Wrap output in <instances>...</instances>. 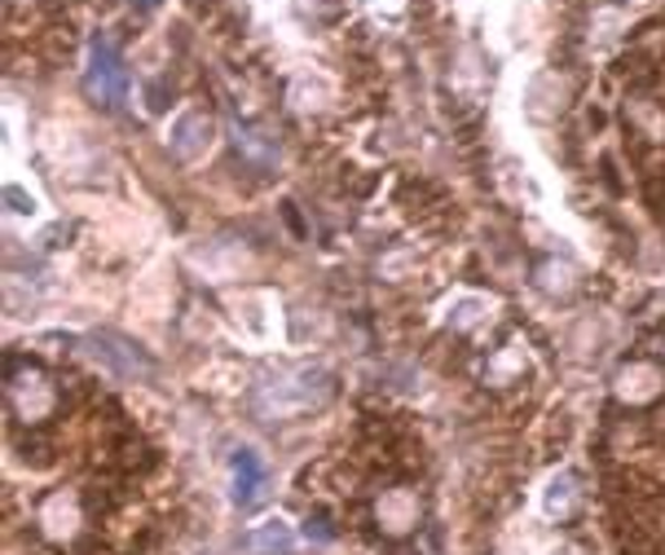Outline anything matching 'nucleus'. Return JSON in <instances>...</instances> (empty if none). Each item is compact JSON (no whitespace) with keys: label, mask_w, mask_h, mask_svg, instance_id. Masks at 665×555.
Here are the masks:
<instances>
[{"label":"nucleus","mask_w":665,"mask_h":555,"mask_svg":"<svg viewBox=\"0 0 665 555\" xmlns=\"http://www.w3.org/2000/svg\"><path fill=\"white\" fill-rule=\"evenodd\" d=\"M330 401V375L322 366H304L295 375H282L256 393V410L264 419H295L308 410H322Z\"/></svg>","instance_id":"1"},{"label":"nucleus","mask_w":665,"mask_h":555,"mask_svg":"<svg viewBox=\"0 0 665 555\" xmlns=\"http://www.w3.org/2000/svg\"><path fill=\"white\" fill-rule=\"evenodd\" d=\"M89 353H93L111 375H120V380H142V375H150V362H146L128 340H120V336H93V340H89Z\"/></svg>","instance_id":"2"},{"label":"nucleus","mask_w":665,"mask_h":555,"mask_svg":"<svg viewBox=\"0 0 665 555\" xmlns=\"http://www.w3.org/2000/svg\"><path fill=\"white\" fill-rule=\"evenodd\" d=\"M84 84H89V93H93L98 102H106V106L120 102V93H124V71H120V58L111 54L106 41H93V58H89Z\"/></svg>","instance_id":"3"},{"label":"nucleus","mask_w":665,"mask_h":555,"mask_svg":"<svg viewBox=\"0 0 665 555\" xmlns=\"http://www.w3.org/2000/svg\"><path fill=\"white\" fill-rule=\"evenodd\" d=\"M375 520H380L384 533H410L419 524V498L410 489H388L375 502Z\"/></svg>","instance_id":"4"},{"label":"nucleus","mask_w":665,"mask_h":555,"mask_svg":"<svg viewBox=\"0 0 665 555\" xmlns=\"http://www.w3.org/2000/svg\"><path fill=\"white\" fill-rule=\"evenodd\" d=\"M229 489H234V502L247 507L256 494H264V463L251 454V450H238L229 458Z\"/></svg>","instance_id":"5"},{"label":"nucleus","mask_w":665,"mask_h":555,"mask_svg":"<svg viewBox=\"0 0 665 555\" xmlns=\"http://www.w3.org/2000/svg\"><path fill=\"white\" fill-rule=\"evenodd\" d=\"M538 511L546 520H568L577 511V476L573 472H555L542 485V494H538Z\"/></svg>","instance_id":"6"},{"label":"nucleus","mask_w":665,"mask_h":555,"mask_svg":"<svg viewBox=\"0 0 665 555\" xmlns=\"http://www.w3.org/2000/svg\"><path fill=\"white\" fill-rule=\"evenodd\" d=\"M10 406H14L27 423H36V419H45V415H49L54 393H49V384H45L41 375H23L19 384H10Z\"/></svg>","instance_id":"7"},{"label":"nucleus","mask_w":665,"mask_h":555,"mask_svg":"<svg viewBox=\"0 0 665 555\" xmlns=\"http://www.w3.org/2000/svg\"><path fill=\"white\" fill-rule=\"evenodd\" d=\"M41 520H45V533H49V537H71L76 524H80V502H76V494H71V489H67V494H54V498L41 507Z\"/></svg>","instance_id":"8"},{"label":"nucleus","mask_w":665,"mask_h":555,"mask_svg":"<svg viewBox=\"0 0 665 555\" xmlns=\"http://www.w3.org/2000/svg\"><path fill=\"white\" fill-rule=\"evenodd\" d=\"M617 397L621 401H652V397H661V371H652V366H625L621 375H617Z\"/></svg>","instance_id":"9"},{"label":"nucleus","mask_w":665,"mask_h":555,"mask_svg":"<svg viewBox=\"0 0 665 555\" xmlns=\"http://www.w3.org/2000/svg\"><path fill=\"white\" fill-rule=\"evenodd\" d=\"M251 546H260V551H291L295 546V529L286 520H264L251 533Z\"/></svg>","instance_id":"10"},{"label":"nucleus","mask_w":665,"mask_h":555,"mask_svg":"<svg viewBox=\"0 0 665 555\" xmlns=\"http://www.w3.org/2000/svg\"><path fill=\"white\" fill-rule=\"evenodd\" d=\"M538 283H542L551 296H568V292H573V264H564V260L542 264V269H538Z\"/></svg>","instance_id":"11"},{"label":"nucleus","mask_w":665,"mask_h":555,"mask_svg":"<svg viewBox=\"0 0 665 555\" xmlns=\"http://www.w3.org/2000/svg\"><path fill=\"white\" fill-rule=\"evenodd\" d=\"M555 555H577V551H555Z\"/></svg>","instance_id":"12"}]
</instances>
